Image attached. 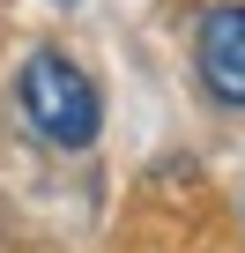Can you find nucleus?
Listing matches in <instances>:
<instances>
[{"instance_id": "obj_1", "label": "nucleus", "mask_w": 245, "mask_h": 253, "mask_svg": "<svg viewBox=\"0 0 245 253\" xmlns=\"http://www.w3.org/2000/svg\"><path fill=\"white\" fill-rule=\"evenodd\" d=\"M15 104H23V119L37 126V142H52V149H89L97 126H104L97 82H89L60 45H37V52L15 67Z\"/></svg>"}, {"instance_id": "obj_2", "label": "nucleus", "mask_w": 245, "mask_h": 253, "mask_svg": "<svg viewBox=\"0 0 245 253\" xmlns=\"http://www.w3.org/2000/svg\"><path fill=\"white\" fill-rule=\"evenodd\" d=\"M193 67L208 82L215 104H238L245 112V0H223V8L201 15L193 30Z\"/></svg>"}]
</instances>
